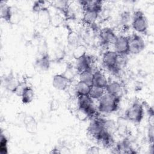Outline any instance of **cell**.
<instances>
[{
    "mask_svg": "<svg viewBox=\"0 0 154 154\" xmlns=\"http://www.w3.org/2000/svg\"><path fill=\"white\" fill-rule=\"evenodd\" d=\"M97 101V111L102 114H110L119 108L120 98L105 92Z\"/></svg>",
    "mask_w": 154,
    "mask_h": 154,
    "instance_id": "6da1fadb",
    "label": "cell"
},
{
    "mask_svg": "<svg viewBox=\"0 0 154 154\" xmlns=\"http://www.w3.org/2000/svg\"><path fill=\"white\" fill-rule=\"evenodd\" d=\"M78 108L84 111L88 116L93 119L97 115V107L94 104V100L89 95H84L76 97Z\"/></svg>",
    "mask_w": 154,
    "mask_h": 154,
    "instance_id": "7a4b0ae2",
    "label": "cell"
},
{
    "mask_svg": "<svg viewBox=\"0 0 154 154\" xmlns=\"http://www.w3.org/2000/svg\"><path fill=\"white\" fill-rule=\"evenodd\" d=\"M119 54L114 50H106L102 55V62L103 66L113 75H117L122 70L117 68V61Z\"/></svg>",
    "mask_w": 154,
    "mask_h": 154,
    "instance_id": "3957f363",
    "label": "cell"
},
{
    "mask_svg": "<svg viewBox=\"0 0 154 154\" xmlns=\"http://www.w3.org/2000/svg\"><path fill=\"white\" fill-rule=\"evenodd\" d=\"M144 114L143 105L139 101H134L125 112L126 119L134 123H140L144 117Z\"/></svg>",
    "mask_w": 154,
    "mask_h": 154,
    "instance_id": "277c9868",
    "label": "cell"
},
{
    "mask_svg": "<svg viewBox=\"0 0 154 154\" xmlns=\"http://www.w3.org/2000/svg\"><path fill=\"white\" fill-rule=\"evenodd\" d=\"M91 119L92 120L88 126L87 131L89 135L97 140L102 133L106 131L105 126L106 119L100 117L97 114Z\"/></svg>",
    "mask_w": 154,
    "mask_h": 154,
    "instance_id": "5b68a950",
    "label": "cell"
},
{
    "mask_svg": "<svg viewBox=\"0 0 154 154\" xmlns=\"http://www.w3.org/2000/svg\"><path fill=\"white\" fill-rule=\"evenodd\" d=\"M131 26L137 34H146L148 29V23L144 14L140 10L135 11L132 16Z\"/></svg>",
    "mask_w": 154,
    "mask_h": 154,
    "instance_id": "8992f818",
    "label": "cell"
},
{
    "mask_svg": "<svg viewBox=\"0 0 154 154\" xmlns=\"http://www.w3.org/2000/svg\"><path fill=\"white\" fill-rule=\"evenodd\" d=\"M113 45V50L119 55H128L129 54V36L117 35Z\"/></svg>",
    "mask_w": 154,
    "mask_h": 154,
    "instance_id": "52a82bcc",
    "label": "cell"
},
{
    "mask_svg": "<svg viewBox=\"0 0 154 154\" xmlns=\"http://www.w3.org/2000/svg\"><path fill=\"white\" fill-rule=\"evenodd\" d=\"M129 54L137 55L141 52L145 48V42L142 37L137 33H133L129 36Z\"/></svg>",
    "mask_w": 154,
    "mask_h": 154,
    "instance_id": "ba28073f",
    "label": "cell"
},
{
    "mask_svg": "<svg viewBox=\"0 0 154 154\" xmlns=\"http://www.w3.org/2000/svg\"><path fill=\"white\" fill-rule=\"evenodd\" d=\"M75 60L76 61L74 67L78 74L86 70H92V67L94 61L93 58L90 55L86 54L85 55Z\"/></svg>",
    "mask_w": 154,
    "mask_h": 154,
    "instance_id": "9c48e42d",
    "label": "cell"
},
{
    "mask_svg": "<svg viewBox=\"0 0 154 154\" xmlns=\"http://www.w3.org/2000/svg\"><path fill=\"white\" fill-rule=\"evenodd\" d=\"M117 35L114 31L109 27H105L101 29L99 32V39L101 45L107 46L110 44H113Z\"/></svg>",
    "mask_w": 154,
    "mask_h": 154,
    "instance_id": "30bf717a",
    "label": "cell"
},
{
    "mask_svg": "<svg viewBox=\"0 0 154 154\" xmlns=\"http://www.w3.org/2000/svg\"><path fill=\"white\" fill-rule=\"evenodd\" d=\"M71 82L72 81L68 79L63 73L55 75L52 80L53 87L60 91L66 90L69 87Z\"/></svg>",
    "mask_w": 154,
    "mask_h": 154,
    "instance_id": "8fae6325",
    "label": "cell"
},
{
    "mask_svg": "<svg viewBox=\"0 0 154 154\" xmlns=\"http://www.w3.org/2000/svg\"><path fill=\"white\" fill-rule=\"evenodd\" d=\"M79 3L83 11H93L100 14L102 10V1H80Z\"/></svg>",
    "mask_w": 154,
    "mask_h": 154,
    "instance_id": "7c38bea8",
    "label": "cell"
},
{
    "mask_svg": "<svg viewBox=\"0 0 154 154\" xmlns=\"http://www.w3.org/2000/svg\"><path fill=\"white\" fill-rule=\"evenodd\" d=\"M105 92L121 98L123 93V87L120 82L117 81H109L106 86Z\"/></svg>",
    "mask_w": 154,
    "mask_h": 154,
    "instance_id": "4fadbf2b",
    "label": "cell"
},
{
    "mask_svg": "<svg viewBox=\"0 0 154 154\" xmlns=\"http://www.w3.org/2000/svg\"><path fill=\"white\" fill-rule=\"evenodd\" d=\"M108 82L109 81L106 75L102 70H96L93 71V79L92 85L105 88Z\"/></svg>",
    "mask_w": 154,
    "mask_h": 154,
    "instance_id": "5bb4252c",
    "label": "cell"
},
{
    "mask_svg": "<svg viewBox=\"0 0 154 154\" xmlns=\"http://www.w3.org/2000/svg\"><path fill=\"white\" fill-rule=\"evenodd\" d=\"M97 141L105 148H111L114 146V140L112 133L108 131H104Z\"/></svg>",
    "mask_w": 154,
    "mask_h": 154,
    "instance_id": "9a60e30c",
    "label": "cell"
},
{
    "mask_svg": "<svg viewBox=\"0 0 154 154\" xmlns=\"http://www.w3.org/2000/svg\"><path fill=\"white\" fill-rule=\"evenodd\" d=\"M13 11L10 5L5 2L1 1L0 2V16L1 19L7 22H11Z\"/></svg>",
    "mask_w": 154,
    "mask_h": 154,
    "instance_id": "2e32d148",
    "label": "cell"
},
{
    "mask_svg": "<svg viewBox=\"0 0 154 154\" xmlns=\"http://www.w3.org/2000/svg\"><path fill=\"white\" fill-rule=\"evenodd\" d=\"M90 85L82 81H78L74 86V91L76 97L84 95H88L90 87Z\"/></svg>",
    "mask_w": 154,
    "mask_h": 154,
    "instance_id": "e0dca14e",
    "label": "cell"
},
{
    "mask_svg": "<svg viewBox=\"0 0 154 154\" xmlns=\"http://www.w3.org/2000/svg\"><path fill=\"white\" fill-rule=\"evenodd\" d=\"M35 64L39 69L43 71L48 70L49 69L51 65V61L49 55L48 54L41 55L40 57L37 59Z\"/></svg>",
    "mask_w": 154,
    "mask_h": 154,
    "instance_id": "ac0fdd59",
    "label": "cell"
},
{
    "mask_svg": "<svg viewBox=\"0 0 154 154\" xmlns=\"http://www.w3.org/2000/svg\"><path fill=\"white\" fill-rule=\"evenodd\" d=\"M99 13L93 11H83L82 22L87 25H92L94 24L98 19Z\"/></svg>",
    "mask_w": 154,
    "mask_h": 154,
    "instance_id": "d6986e66",
    "label": "cell"
},
{
    "mask_svg": "<svg viewBox=\"0 0 154 154\" xmlns=\"http://www.w3.org/2000/svg\"><path fill=\"white\" fill-rule=\"evenodd\" d=\"M20 97L23 103H30L34 98V91L31 87L27 85L26 87L24 89Z\"/></svg>",
    "mask_w": 154,
    "mask_h": 154,
    "instance_id": "ffe728a7",
    "label": "cell"
},
{
    "mask_svg": "<svg viewBox=\"0 0 154 154\" xmlns=\"http://www.w3.org/2000/svg\"><path fill=\"white\" fill-rule=\"evenodd\" d=\"M105 93V88L92 85L89 91V96L93 100H99Z\"/></svg>",
    "mask_w": 154,
    "mask_h": 154,
    "instance_id": "44dd1931",
    "label": "cell"
},
{
    "mask_svg": "<svg viewBox=\"0 0 154 154\" xmlns=\"http://www.w3.org/2000/svg\"><path fill=\"white\" fill-rule=\"evenodd\" d=\"M19 82H18L13 74H9L4 79V86L8 90L13 92Z\"/></svg>",
    "mask_w": 154,
    "mask_h": 154,
    "instance_id": "7402d4cb",
    "label": "cell"
},
{
    "mask_svg": "<svg viewBox=\"0 0 154 154\" xmlns=\"http://www.w3.org/2000/svg\"><path fill=\"white\" fill-rule=\"evenodd\" d=\"M24 124L26 131L29 132H35L37 129V123L34 118L31 116L25 117Z\"/></svg>",
    "mask_w": 154,
    "mask_h": 154,
    "instance_id": "603a6c76",
    "label": "cell"
},
{
    "mask_svg": "<svg viewBox=\"0 0 154 154\" xmlns=\"http://www.w3.org/2000/svg\"><path fill=\"white\" fill-rule=\"evenodd\" d=\"M79 75V81H82L90 85L93 84V71L91 70H88L84 71L82 73L78 74Z\"/></svg>",
    "mask_w": 154,
    "mask_h": 154,
    "instance_id": "cb8c5ba5",
    "label": "cell"
},
{
    "mask_svg": "<svg viewBox=\"0 0 154 154\" xmlns=\"http://www.w3.org/2000/svg\"><path fill=\"white\" fill-rule=\"evenodd\" d=\"M52 5L57 10H60L62 13L66 14L68 13L69 10V2L67 1H56L52 2Z\"/></svg>",
    "mask_w": 154,
    "mask_h": 154,
    "instance_id": "d4e9b609",
    "label": "cell"
},
{
    "mask_svg": "<svg viewBox=\"0 0 154 154\" xmlns=\"http://www.w3.org/2000/svg\"><path fill=\"white\" fill-rule=\"evenodd\" d=\"M38 19L43 24H48L51 22V16L46 7L42 8L38 12Z\"/></svg>",
    "mask_w": 154,
    "mask_h": 154,
    "instance_id": "484cf974",
    "label": "cell"
},
{
    "mask_svg": "<svg viewBox=\"0 0 154 154\" xmlns=\"http://www.w3.org/2000/svg\"><path fill=\"white\" fill-rule=\"evenodd\" d=\"M85 47L83 45H77L73 52V56L75 60H77L86 54Z\"/></svg>",
    "mask_w": 154,
    "mask_h": 154,
    "instance_id": "4316f807",
    "label": "cell"
},
{
    "mask_svg": "<svg viewBox=\"0 0 154 154\" xmlns=\"http://www.w3.org/2000/svg\"><path fill=\"white\" fill-rule=\"evenodd\" d=\"M79 40V35L76 32L72 31L69 33V35L67 36V42L70 45L77 46V43H78Z\"/></svg>",
    "mask_w": 154,
    "mask_h": 154,
    "instance_id": "83f0119b",
    "label": "cell"
},
{
    "mask_svg": "<svg viewBox=\"0 0 154 154\" xmlns=\"http://www.w3.org/2000/svg\"><path fill=\"white\" fill-rule=\"evenodd\" d=\"M8 140L5 135L1 134V142H0V152L2 154L8 153Z\"/></svg>",
    "mask_w": 154,
    "mask_h": 154,
    "instance_id": "f1b7e54d",
    "label": "cell"
},
{
    "mask_svg": "<svg viewBox=\"0 0 154 154\" xmlns=\"http://www.w3.org/2000/svg\"><path fill=\"white\" fill-rule=\"evenodd\" d=\"M130 19H131V15L129 12L124 11L121 14L120 22L123 26H126L128 25Z\"/></svg>",
    "mask_w": 154,
    "mask_h": 154,
    "instance_id": "f546056e",
    "label": "cell"
},
{
    "mask_svg": "<svg viewBox=\"0 0 154 154\" xmlns=\"http://www.w3.org/2000/svg\"><path fill=\"white\" fill-rule=\"evenodd\" d=\"M26 86L27 85L26 84L25 82H19L13 93L18 96H21L24 89L26 87Z\"/></svg>",
    "mask_w": 154,
    "mask_h": 154,
    "instance_id": "4dcf8cb0",
    "label": "cell"
},
{
    "mask_svg": "<svg viewBox=\"0 0 154 154\" xmlns=\"http://www.w3.org/2000/svg\"><path fill=\"white\" fill-rule=\"evenodd\" d=\"M147 136L149 142L150 143H153V124L149 123V127L147 131Z\"/></svg>",
    "mask_w": 154,
    "mask_h": 154,
    "instance_id": "1f68e13d",
    "label": "cell"
},
{
    "mask_svg": "<svg viewBox=\"0 0 154 154\" xmlns=\"http://www.w3.org/2000/svg\"><path fill=\"white\" fill-rule=\"evenodd\" d=\"M100 152V149L99 147L93 146L88 149L87 153H99Z\"/></svg>",
    "mask_w": 154,
    "mask_h": 154,
    "instance_id": "d6a6232c",
    "label": "cell"
}]
</instances>
